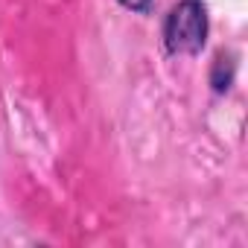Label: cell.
<instances>
[{"mask_svg":"<svg viewBox=\"0 0 248 248\" xmlns=\"http://www.w3.org/2000/svg\"><path fill=\"white\" fill-rule=\"evenodd\" d=\"M120 3L126 6V9H135V12H146L152 0H120Z\"/></svg>","mask_w":248,"mask_h":248,"instance_id":"obj_2","label":"cell"},{"mask_svg":"<svg viewBox=\"0 0 248 248\" xmlns=\"http://www.w3.org/2000/svg\"><path fill=\"white\" fill-rule=\"evenodd\" d=\"M207 35V12L202 0H178L164 24V41L172 56L199 53Z\"/></svg>","mask_w":248,"mask_h":248,"instance_id":"obj_1","label":"cell"}]
</instances>
